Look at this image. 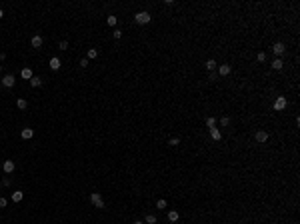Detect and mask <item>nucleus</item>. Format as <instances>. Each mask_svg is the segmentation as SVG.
<instances>
[{"label": "nucleus", "mask_w": 300, "mask_h": 224, "mask_svg": "<svg viewBox=\"0 0 300 224\" xmlns=\"http://www.w3.org/2000/svg\"><path fill=\"white\" fill-rule=\"evenodd\" d=\"M12 202H22V198H24V192L22 190H16V192H12Z\"/></svg>", "instance_id": "nucleus-13"}, {"label": "nucleus", "mask_w": 300, "mask_h": 224, "mask_svg": "<svg viewBox=\"0 0 300 224\" xmlns=\"http://www.w3.org/2000/svg\"><path fill=\"white\" fill-rule=\"evenodd\" d=\"M230 122H232V120H230V116H222V118H220V124H222V128H224V126H230Z\"/></svg>", "instance_id": "nucleus-22"}, {"label": "nucleus", "mask_w": 300, "mask_h": 224, "mask_svg": "<svg viewBox=\"0 0 300 224\" xmlns=\"http://www.w3.org/2000/svg\"><path fill=\"white\" fill-rule=\"evenodd\" d=\"M230 72H232V66H230V64H220L218 66V74L220 76H228Z\"/></svg>", "instance_id": "nucleus-7"}, {"label": "nucleus", "mask_w": 300, "mask_h": 224, "mask_svg": "<svg viewBox=\"0 0 300 224\" xmlns=\"http://www.w3.org/2000/svg\"><path fill=\"white\" fill-rule=\"evenodd\" d=\"M254 140L260 142V144H264L268 140V132H266V130H256V132H254Z\"/></svg>", "instance_id": "nucleus-4"}, {"label": "nucleus", "mask_w": 300, "mask_h": 224, "mask_svg": "<svg viewBox=\"0 0 300 224\" xmlns=\"http://www.w3.org/2000/svg\"><path fill=\"white\" fill-rule=\"evenodd\" d=\"M134 224H144V222H140V220H136V222H134Z\"/></svg>", "instance_id": "nucleus-33"}, {"label": "nucleus", "mask_w": 300, "mask_h": 224, "mask_svg": "<svg viewBox=\"0 0 300 224\" xmlns=\"http://www.w3.org/2000/svg\"><path fill=\"white\" fill-rule=\"evenodd\" d=\"M256 60L258 62H264V60H266V54H264V52H258L256 54Z\"/></svg>", "instance_id": "nucleus-27"}, {"label": "nucleus", "mask_w": 300, "mask_h": 224, "mask_svg": "<svg viewBox=\"0 0 300 224\" xmlns=\"http://www.w3.org/2000/svg\"><path fill=\"white\" fill-rule=\"evenodd\" d=\"M20 76H22V78H26V80H30V78H32V70H30V68H22Z\"/></svg>", "instance_id": "nucleus-19"}, {"label": "nucleus", "mask_w": 300, "mask_h": 224, "mask_svg": "<svg viewBox=\"0 0 300 224\" xmlns=\"http://www.w3.org/2000/svg\"><path fill=\"white\" fill-rule=\"evenodd\" d=\"M58 48H60V50H66V48H68V42H66V40H62V42L58 44Z\"/></svg>", "instance_id": "nucleus-29"}, {"label": "nucleus", "mask_w": 300, "mask_h": 224, "mask_svg": "<svg viewBox=\"0 0 300 224\" xmlns=\"http://www.w3.org/2000/svg\"><path fill=\"white\" fill-rule=\"evenodd\" d=\"M2 16H4V10H2V8H0V18H2Z\"/></svg>", "instance_id": "nucleus-32"}, {"label": "nucleus", "mask_w": 300, "mask_h": 224, "mask_svg": "<svg viewBox=\"0 0 300 224\" xmlns=\"http://www.w3.org/2000/svg\"><path fill=\"white\" fill-rule=\"evenodd\" d=\"M16 108L18 110H26L28 108V102L24 100V98H16Z\"/></svg>", "instance_id": "nucleus-15"}, {"label": "nucleus", "mask_w": 300, "mask_h": 224, "mask_svg": "<svg viewBox=\"0 0 300 224\" xmlns=\"http://www.w3.org/2000/svg\"><path fill=\"white\" fill-rule=\"evenodd\" d=\"M86 66H88V58H82L80 60V68H86Z\"/></svg>", "instance_id": "nucleus-31"}, {"label": "nucleus", "mask_w": 300, "mask_h": 224, "mask_svg": "<svg viewBox=\"0 0 300 224\" xmlns=\"http://www.w3.org/2000/svg\"><path fill=\"white\" fill-rule=\"evenodd\" d=\"M48 64H50V68H52V70H58V68L62 66V62H60V58H58V56L50 58V62H48Z\"/></svg>", "instance_id": "nucleus-11"}, {"label": "nucleus", "mask_w": 300, "mask_h": 224, "mask_svg": "<svg viewBox=\"0 0 300 224\" xmlns=\"http://www.w3.org/2000/svg\"><path fill=\"white\" fill-rule=\"evenodd\" d=\"M2 168H4L6 174H12V172H14V168H16V164L12 162V160H6V162L2 164Z\"/></svg>", "instance_id": "nucleus-9"}, {"label": "nucleus", "mask_w": 300, "mask_h": 224, "mask_svg": "<svg viewBox=\"0 0 300 224\" xmlns=\"http://www.w3.org/2000/svg\"><path fill=\"white\" fill-rule=\"evenodd\" d=\"M150 18H152V16L148 14L146 10H142V12H136V14H134V22H136V24H148V22H150Z\"/></svg>", "instance_id": "nucleus-1"}, {"label": "nucleus", "mask_w": 300, "mask_h": 224, "mask_svg": "<svg viewBox=\"0 0 300 224\" xmlns=\"http://www.w3.org/2000/svg\"><path fill=\"white\" fill-rule=\"evenodd\" d=\"M16 82L14 74H4V78H2V86H6V88H12Z\"/></svg>", "instance_id": "nucleus-5"}, {"label": "nucleus", "mask_w": 300, "mask_h": 224, "mask_svg": "<svg viewBox=\"0 0 300 224\" xmlns=\"http://www.w3.org/2000/svg\"><path fill=\"white\" fill-rule=\"evenodd\" d=\"M168 144H170V146H178V144H180V138H170Z\"/></svg>", "instance_id": "nucleus-28"}, {"label": "nucleus", "mask_w": 300, "mask_h": 224, "mask_svg": "<svg viewBox=\"0 0 300 224\" xmlns=\"http://www.w3.org/2000/svg\"><path fill=\"white\" fill-rule=\"evenodd\" d=\"M98 56V50H96V48H90V50H88V58H96Z\"/></svg>", "instance_id": "nucleus-25"}, {"label": "nucleus", "mask_w": 300, "mask_h": 224, "mask_svg": "<svg viewBox=\"0 0 300 224\" xmlns=\"http://www.w3.org/2000/svg\"><path fill=\"white\" fill-rule=\"evenodd\" d=\"M106 22H108V26H116V22H118V18H116L114 14H110L108 18H106Z\"/></svg>", "instance_id": "nucleus-20"}, {"label": "nucleus", "mask_w": 300, "mask_h": 224, "mask_svg": "<svg viewBox=\"0 0 300 224\" xmlns=\"http://www.w3.org/2000/svg\"><path fill=\"white\" fill-rule=\"evenodd\" d=\"M210 130V136H212V140H220V138H222V132H220V128H216V126H214V128H208Z\"/></svg>", "instance_id": "nucleus-12"}, {"label": "nucleus", "mask_w": 300, "mask_h": 224, "mask_svg": "<svg viewBox=\"0 0 300 224\" xmlns=\"http://www.w3.org/2000/svg\"><path fill=\"white\" fill-rule=\"evenodd\" d=\"M112 36H114V38H116V40H120V38H122V30H120V28H116V30H112Z\"/></svg>", "instance_id": "nucleus-24"}, {"label": "nucleus", "mask_w": 300, "mask_h": 224, "mask_svg": "<svg viewBox=\"0 0 300 224\" xmlns=\"http://www.w3.org/2000/svg\"><path fill=\"white\" fill-rule=\"evenodd\" d=\"M204 66H206V70H208V72H212L214 68H218V64H216V60H212V58H210V60H206Z\"/></svg>", "instance_id": "nucleus-16"}, {"label": "nucleus", "mask_w": 300, "mask_h": 224, "mask_svg": "<svg viewBox=\"0 0 300 224\" xmlns=\"http://www.w3.org/2000/svg\"><path fill=\"white\" fill-rule=\"evenodd\" d=\"M206 126H208V128H214V126H216V118L208 116V118H206Z\"/></svg>", "instance_id": "nucleus-21"}, {"label": "nucleus", "mask_w": 300, "mask_h": 224, "mask_svg": "<svg viewBox=\"0 0 300 224\" xmlns=\"http://www.w3.org/2000/svg\"><path fill=\"white\" fill-rule=\"evenodd\" d=\"M30 86H32V88L42 86V78H40V76H32V78H30Z\"/></svg>", "instance_id": "nucleus-14"}, {"label": "nucleus", "mask_w": 300, "mask_h": 224, "mask_svg": "<svg viewBox=\"0 0 300 224\" xmlns=\"http://www.w3.org/2000/svg\"><path fill=\"white\" fill-rule=\"evenodd\" d=\"M30 46H32V48H40V46H42V36L34 34L32 38H30Z\"/></svg>", "instance_id": "nucleus-8"}, {"label": "nucleus", "mask_w": 300, "mask_h": 224, "mask_svg": "<svg viewBox=\"0 0 300 224\" xmlns=\"http://www.w3.org/2000/svg\"><path fill=\"white\" fill-rule=\"evenodd\" d=\"M286 104H288L286 96H278L276 100H274V110H276V112H280V110H284V108H286Z\"/></svg>", "instance_id": "nucleus-3"}, {"label": "nucleus", "mask_w": 300, "mask_h": 224, "mask_svg": "<svg viewBox=\"0 0 300 224\" xmlns=\"http://www.w3.org/2000/svg\"><path fill=\"white\" fill-rule=\"evenodd\" d=\"M20 136H22L24 140H30L34 136V128H22V132H20Z\"/></svg>", "instance_id": "nucleus-10"}, {"label": "nucleus", "mask_w": 300, "mask_h": 224, "mask_svg": "<svg viewBox=\"0 0 300 224\" xmlns=\"http://www.w3.org/2000/svg\"><path fill=\"white\" fill-rule=\"evenodd\" d=\"M178 218H180V214H178L176 210H170V212H168V220H170V222H178Z\"/></svg>", "instance_id": "nucleus-18"}, {"label": "nucleus", "mask_w": 300, "mask_h": 224, "mask_svg": "<svg viewBox=\"0 0 300 224\" xmlns=\"http://www.w3.org/2000/svg\"><path fill=\"white\" fill-rule=\"evenodd\" d=\"M282 66H284V62H282V58H274V60H272V68H274V70H280Z\"/></svg>", "instance_id": "nucleus-17"}, {"label": "nucleus", "mask_w": 300, "mask_h": 224, "mask_svg": "<svg viewBox=\"0 0 300 224\" xmlns=\"http://www.w3.org/2000/svg\"><path fill=\"white\" fill-rule=\"evenodd\" d=\"M156 208H160V210H162V208H166V200H164V198H160V200L156 202Z\"/></svg>", "instance_id": "nucleus-26"}, {"label": "nucleus", "mask_w": 300, "mask_h": 224, "mask_svg": "<svg viewBox=\"0 0 300 224\" xmlns=\"http://www.w3.org/2000/svg\"><path fill=\"white\" fill-rule=\"evenodd\" d=\"M90 202L96 206V208H104V200H102L100 192H92V194H90Z\"/></svg>", "instance_id": "nucleus-2"}, {"label": "nucleus", "mask_w": 300, "mask_h": 224, "mask_svg": "<svg viewBox=\"0 0 300 224\" xmlns=\"http://www.w3.org/2000/svg\"><path fill=\"white\" fill-rule=\"evenodd\" d=\"M284 50H286L284 42H274V44H272V52L278 54V56H280V54H284Z\"/></svg>", "instance_id": "nucleus-6"}, {"label": "nucleus", "mask_w": 300, "mask_h": 224, "mask_svg": "<svg viewBox=\"0 0 300 224\" xmlns=\"http://www.w3.org/2000/svg\"><path fill=\"white\" fill-rule=\"evenodd\" d=\"M144 220H146V224H156V216H154V214H146V218H144Z\"/></svg>", "instance_id": "nucleus-23"}, {"label": "nucleus", "mask_w": 300, "mask_h": 224, "mask_svg": "<svg viewBox=\"0 0 300 224\" xmlns=\"http://www.w3.org/2000/svg\"><path fill=\"white\" fill-rule=\"evenodd\" d=\"M6 204H8V200H6V198H2V196H0V208H6Z\"/></svg>", "instance_id": "nucleus-30"}]
</instances>
